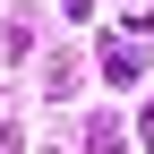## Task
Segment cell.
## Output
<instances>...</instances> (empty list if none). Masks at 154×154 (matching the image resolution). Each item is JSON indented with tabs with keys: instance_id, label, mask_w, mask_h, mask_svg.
<instances>
[{
	"instance_id": "cell-1",
	"label": "cell",
	"mask_w": 154,
	"mask_h": 154,
	"mask_svg": "<svg viewBox=\"0 0 154 154\" xmlns=\"http://www.w3.org/2000/svg\"><path fill=\"white\" fill-rule=\"evenodd\" d=\"M137 69H146V60H137V43H103V77H111V86H128Z\"/></svg>"
},
{
	"instance_id": "cell-2",
	"label": "cell",
	"mask_w": 154,
	"mask_h": 154,
	"mask_svg": "<svg viewBox=\"0 0 154 154\" xmlns=\"http://www.w3.org/2000/svg\"><path fill=\"white\" fill-rule=\"evenodd\" d=\"M146 146H154V111H146Z\"/></svg>"
}]
</instances>
